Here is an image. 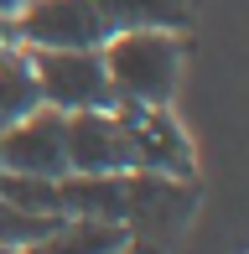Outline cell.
<instances>
[{
	"label": "cell",
	"instance_id": "cell-9",
	"mask_svg": "<svg viewBox=\"0 0 249 254\" xmlns=\"http://www.w3.org/2000/svg\"><path fill=\"white\" fill-rule=\"evenodd\" d=\"M104 31H182L187 0H94Z\"/></svg>",
	"mask_w": 249,
	"mask_h": 254
},
{
	"label": "cell",
	"instance_id": "cell-14",
	"mask_svg": "<svg viewBox=\"0 0 249 254\" xmlns=\"http://www.w3.org/2000/svg\"><path fill=\"white\" fill-rule=\"evenodd\" d=\"M10 42H16V31H10V21L0 16V47H10Z\"/></svg>",
	"mask_w": 249,
	"mask_h": 254
},
{
	"label": "cell",
	"instance_id": "cell-10",
	"mask_svg": "<svg viewBox=\"0 0 249 254\" xmlns=\"http://www.w3.org/2000/svg\"><path fill=\"white\" fill-rule=\"evenodd\" d=\"M37 78H31V52L26 47H0V130H10L16 120H26L37 109Z\"/></svg>",
	"mask_w": 249,
	"mask_h": 254
},
{
	"label": "cell",
	"instance_id": "cell-8",
	"mask_svg": "<svg viewBox=\"0 0 249 254\" xmlns=\"http://www.w3.org/2000/svg\"><path fill=\"white\" fill-rule=\"evenodd\" d=\"M130 244V223H109V218H62L47 239L16 254H120Z\"/></svg>",
	"mask_w": 249,
	"mask_h": 254
},
{
	"label": "cell",
	"instance_id": "cell-1",
	"mask_svg": "<svg viewBox=\"0 0 249 254\" xmlns=\"http://www.w3.org/2000/svg\"><path fill=\"white\" fill-rule=\"evenodd\" d=\"M115 104H151L166 109L182 78V37L177 31H115L99 47Z\"/></svg>",
	"mask_w": 249,
	"mask_h": 254
},
{
	"label": "cell",
	"instance_id": "cell-15",
	"mask_svg": "<svg viewBox=\"0 0 249 254\" xmlns=\"http://www.w3.org/2000/svg\"><path fill=\"white\" fill-rule=\"evenodd\" d=\"M120 254H151V249H140V244H135V239H130V244H124Z\"/></svg>",
	"mask_w": 249,
	"mask_h": 254
},
{
	"label": "cell",
	"instance_id": "cell-5",
	"mask_svg": "<svg viewBox=\"0 0 249 254\" xmlns=\"http://www.w3.org/2000/svg\"><path fill=\"white\" fill-rule=\"evenodd\" d=\"M109 109H115V120L124 125L135 171H156V177H187L192 171L187 135L177 130V120L166 109H151V104H109Z\"/></svg>",
	"mask_w": 249,
	"mask_h": 254
},
{
	"label": "cell",
	"instance_id": "cell-4",
	"mask_svg": "<svg viewBox=\"0 0 249 254\" xmlns=\"http://www.w3.org/2000/svg\"><path fill=\"white\" fill-rule=\"evenodd\" d=\"M67 114L47 109V104H37V109L26 114V120H16L10 130H0V171H16V177H67Z\"/></svg>",
	"mask_w": 249,
	"mask_h": 254
},
{
	"label": "cell",
	"instance_id": "cell-7",
	"mask_svg": "<svg viewBox=\"0 0 249 254\" xmlns=\"http://www.w3.org/2000/svg\"><path fill=\"white\" fill-rule=\"evenodd\" d=\"M58 213L62 218H109V223H130V171H120V177H83V171H67V177H58Z\"/></svg>",
	"mask_w": 249,
	"mask_h": 254
},
{
	"label": "cell",
	"instance_id": "cell-12",
	"mask_svg": "<svg viewBox=\"0 0 249 254\" xmlns=\"http://www.w3.org/2000/svg\"><path fill=\"white\" fill-rule=\"evenodd\" d=\"M0 197L26 207V213H58V182L52 177H16V171H0Z\"/></svg>",
	"mask_w": 249,
	"mask_h": 254
},
{
	"label": "cell",
	"instance_id": "cell-6",
	"mask_svg": "<svg viewBox=\"0 0 249 254\" xmlns=\"http://www.w3.org/2000/svg\"><path fill=\"white\" fill-rule=\"evenodd\" d=\"M67 171H83V177H120L130 166V140H124V125L115 120V109H78L67 114Z\"/></svg>",
	"mask_w": 249,
	"mask_h": 254
},
{
	"label": "cell",
	"instance_id": "cell-3",
	"mask_svg": "<svg viewBox=\"0 0 249 254\" xmlns=\"http://www.w3.org/2000/svg\"><path fill=\"white\" fill-rule=\"evenodd\" d=\"M16 47L26 52H73V47H104V21L94 0H26L10 21Z\"/></svg>",
	"mask_w": 249,
	"mask_h": 254
},
{
	"label": "cell",
	"instance_id": "cell-11",
	"mask_svg": "<svg viewBox=\"0 0 249 254\" xmlns=\"http://www.w3.org/2000/svg\"><path fill=\"white\" fill-rule=\"evenodd\" d=\"M58 223H62L58 213H26V207H16V202L0 197V249H10V254L31 249L37 239H47Z\"/></svg>",
	"mask_w": 249,
	"mask_h": 254
},
{
	"label": "cell",
	"instance_id": "cell-13",
	"mask_svg": "<svg viewBox=\"0 0 249 254\" xmlns=\"http://www.w3.org/2000/svg\"><path fill=\"white\" fill-rule=\"evenodd\" d=\"M21 5H26V0H0V16H5V21H16V10Z\"/></svg>",
	"mask_w": 249,
	"mask_h": 254
},
{
	"label": "cell",
	"instance_id": "cell-2",
	"mask_svg": "<svg viewBox=\"0 0 249 254\" xmlns=\"http://www.w3.org/2000/svg\"><path fill=\"white\" fill-rule=\"evenodd\" d=\"M31 78H37V99L58 114L78 109H109L115 88L104 78L99 47H73V52H31Z\"/></svg>",
	"mask_w": 249,
	"mask_h": 254
},
{
	"label": "cell",
	"instance_id": "cell-16",
	"mask_svg": "<svg viewBox=\"0 0 249 254\" xmlns=\"http://www.w3.org/2000/svg\"><path fill=\"white\" fill-rule=\"evenodd\" d=\"M0 254H10V249H0Z\"/></svg>",
	"mask_w": 249,
	"mask_h": 254
}]
</instances>
